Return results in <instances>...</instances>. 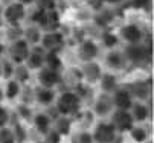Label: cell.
<instances>
[{"label":"cell","mask_w":154,"mask_h":143,"mask_svg":"<svg viewBox=\"0 0 154 143\" xmlns=\"http://www.w3.org/2000/svg\"><path fill=\"white\" fill-rule=\"evenodd\" d=\"M112 102H113V107L116 110H125L130 111L131 105H133V96L130 94V91L127 88H116L112 93Z\"/></svg>","instance_id":"cell-12"},{"label":"cell","mask_w":154,"mask_h":143,"mask_svg":"<svg viewBox=\"0 0 154 143\" xmlns=\"http://www.w3.org/2000/svg\"><path fill=\"white\" fill-rule=\"evenodd\" d=\"M45 55H46V52L40 46L31 47V52L25 61V66L29 70H40L41 67H45Z\"/></svg>","instance_id":"cell-13"},{"label":"cell","mask_w":154,"mask_h":143,"mask_svg":"<svg viewBox=\"0 0 154 143\" xmlns=\"http://www.w3.org/2000/svg\"><path fill=\"white\" fill-rule=\"evenodd\" d=\"M37 8L45 11L58 9V0H37Z\"/></svg>","instance_id":"cell-33"},{"label":"cell","mask_w":154,"mask_h":143,"mask_svg":"<svg viewBox=\"0 0 154 143\" xmlns=\"http://www.w3.org/2000/svg\"><path fill=\"white\" fill-rule=\"evenodd\" d=\"M118 37L121 41L127 44H139V43H143L145 40V31L137 23H125L121 26Z\"/></svg>","instance_id":"cell-6"},{"label":"cell","mask_w":154,"mask_h":143,"mask_svg":"<svg viewBox=\"0 0 154 143\" xmlns=\"http://www.w3.org/2000/svg\"><path fill=\"white\" fill-rule=\"evenodd\" d=\"M101 75H102L101 66L98 63H95V61L84 63V66L81 67V76L87 84H96L101 78Z\"/></svg>","instance_id":"cell-14"},{"label":"cell","mask_w":154,"mask_h":143,"mask_svg":"<svg viewBox=\"0 0 154 143\" xmlns=\"http://www.w3.org/2000/svg\"><path fill=\"white\" fill-rule=\"evenodd\" d=\"M3 99H5V94H3V88L0 87V105H2V102H3Z\"/></svg>","instance_id":"cell-41"},{"label":"cell","mask_w":154,"mask_h":143,"mask_svg":"<svg viewBox=\"0 0 154 143\" xmlns=\"http://www.w3.org/2000/svg\"><path fill=\"white\" fill-rule=\"evenodd\" d=\"M15 2L21 3V5H23V6H26V8H29V6H34V5H37V0H15Z\"/></svg>","instance_id":"cell-38"},{"label":"cell","mask_w":154,"mask_h":143,"mask_svg":"<svg viewBox=\"0 0 154 143\" xmlns=\"http://www.w3.org/2000/svg\"><path fill=\"white\" fill-rule=\"evenodd\" d=\"M124 56L128 63H133L136 66L145 64L151 61V46L139 43V44H127L124 50Z\"/></svg>","instance_id":"cell-4"},{"label":"cell","mask_w":154,"mask_h":143,"mask_svg":"<svg viewBox=\"0 0 154 143\" xmlns=\"http://www.w3.org/2000/svg\"><path fill=\"white\" fill-rule=\"evenodd\" d=\"M112 120H110V124L115 127V130L122 134V133H128L131 128L134 127V120L131 117L130 111H125V110H113L112 113Z\"/></svg>","instance_id":"cell-9"},{"label":"cell","mask_w":154,"mask_h":143,"mask_svg":"<svg viewBox=\"0 0 154 143\" xmlns=\"http://www.w3.org/2000/svg\"><path fill=\"white\" fill-rule=\"evenodd\" d=\"M125 2V0H102V3L108 5V6H119Z\"/></svg>","instance_id":"cell-37"},{"label":"cell","mask_w":154,"mask_h":143,"mask_svg":"<svg viewBox=\"0 0 154 143\" xmlns=\"http://www.w3.org/2000/svg\"><path fill=\"white\" fill-rule=\"evenodd\" d=\"M38 143H45V142H38Z\"/></svg>","instance_id":"cell-44"},{"label":"cell","mask_w":154,"mask_h":143,"mask_svg":"<svg viewBox=\"0 0 154 143\" xmlns=\"http://www.w3.org/2000/svg\"><path fill=\"white\" fill-rule=\"evenodd\" d=\"M99 85H101V90L102 93H107V94H112L116 88H118V76L113 75V73H102L101 78H99Z\"/></svg>","instance_id":"cell-18"},{"label":"cell","mask_w":154,"mask_h":143,"mask_svg":"<svg viewBox=\"0 0 154 143\" xmlns=\"http://www.w3.org/2000/svg\"><path fill=\"white\" fill-rule=\"evenodd\" d=\"M72 143H95L89 131H78L72 136Z\"/></svg>","instance_id":"cell-31"},{"label":"cell","mask_w":154,"mask_h":143,"mask_svg":"<svg viewBox=\"0 0 154 143\" xmlns=\"http://www.w3.org/2000/svg\"><path fill=\"white\" fill-rule=\"evenodd\" d=\"M12 76H14L15 81H18L20 84H21V82H28V79H29V76H31V70H29L25 64H18V66H15Z\"/></svg>","instance_id":"cell-28"},{"label":"cell","mask_w":154,"mask_h":143,"mask_svg":"<svg viewBox=\"0 0 154 143\" xmlns=\"http://www.w3.org/2000/svg\"><path fill=\"white\" fill-rule=\"evenodd\" d=\"M18 110H20V113H21V114H23V117H28V116L31 114V110H29L26 105H20V107H18Z\"/></svg>","instance_id":"cell-39"},{"label":"cell","mask_w":154,"mask_h":143,"mask_svg":"<svg viewBox=\"0 0 154 143\" xmlns=\"http://www.w3.org/2000/svg\"><path fill=\"white\" fill-rule=\"evenodd\" d=\"M6 52V46H5V43L2 41V40H0V58L3 56V53Z\"/></svg>","instance_id":"cell-40"},{"label":"cell","mask_w":154,"mask_h":143,"mask_svg":"<svg viewBox=\"0 0 154 143\" xmlns=\"http://www.w3.org/2000/svg\"><path fill=\"white\" fill-rule=\"evenodd\" d=\"M37 79L40 82V87H46V88H55L63 79L61 72L54 70L51 67H41L37 73Z\"/></svg>","instance_id":"cell-11"},{"label":"cell","mask_w":154,"mask_h":143,"mask_svg":"<svg viewBox=\"0 0 154 143\" xmlns=\"http://www.w3.org/2000/svg\"><path fill=\"white\" fill-rule=\"evenodd\" d=\"M29 52H31V46L25 41L23 38H18V40H15V41H11L6 46L5 53L8 55V59L12 64L18 66V64H25Z\"/></svg>","instance_id":"cell-5"},{"label":"cell","mask_w":154,"mask_h":143,"mask_svg":"<svg viewBox=\"0 0 154 143\" xmlns=\"http://www.w3.org/2000/svg\"><path fill=\"white\" fill-rule=\"evenodd\" d=\"M5 99H9V100H14L15 97H18L21 94V84L18 81H15L14 78L8 79L6 81V87H5Z\"/></svg>","instance_id":"cell-24"},{"label":"cell","mask_w":154,"mask_h":143,"mask_svg":"<svg viewBox=\"0 0 154 143\" xmlns=\"http://www.w3.org/2000/svg\"><path fill=\"white\" fill-rule=\"evenodd\" d=\"M34 99L41 105H51L55 100V91H54V88L38 87L34 90Z\"/></svg>","instance_id":"cell-19"},{"label":"cell","mask_w":154,"mask_h":143,"mask_svg":"<svg viewBox=\"0 0 154 143\" xmlns=\"http://www.w3.org/2000/svg\"><path fill=\"white\" fill-rule=\"evenodd\" d=\"M128 133H130L131 139H133V142H136V143H143V142L148 140V133H146L145 128H142V127H136V125H134Z\"/></svg>","instance_id":"cell-29"},{"label":"cell","mask_w":154,"mask_h":143,"mask_svg":"<svg viewBox=\"0 0 154 143\" xmlns=\"http://www.w3.org/2000/svg\"><path fill=\"white\" fill-rule=\"evenodd\" d=\"M151 3V0H130V5L134 9H145Z\"/></svg>","instance_id":"cell-36"},{"label":"cell","mask_w":154,"mask_h":143,"mask_svg":"<svg viewBox=\"0 0 154 143\" xmlns=\"http://www.w3.org/2000/svg\"><path fill=\"white\" fill-rule=\"evenodd\" d=\"M41 35H43V31L38 26H35V25L31 23L29 26H26L23 29V37H21V38H23L31 47H34V46H38L40 44Z\"/></svg>","instance_id":"cell-17"},{"label":"cell","mask_w":154,"mask_h":143,"mask_svg":"<svg viewBox=\"0 0 154 143\" xmlns=\"http://www.w3.org/2000/svg\"><path fill=\"white\" fill-rule=\"evenodd\" d=\"M9 119H11V116H9L8 108H6V107H3V105H0V128L8 127Z\"/></svg>","instance_id":"cell-35"},{"label":"cell","mask_w":154,"mask_h":143,"mask_svg":"<svg viewBox=\"0 0 154 143\" xmlns=\"http://www.w3.org/2000/svg\"><path fill=\"white\" fill-rule=\"evenodd\" d=\"M76 55L82 63H90L95 61L99 55V44L92 38H84L76 46Z\"/></svg>","instance_id":"cell-8"},{"label":"cell","mask_w":154,"mask_h":143,"mask_svg":"<svg viewBox=\"0 0 154 143\" xmlns=\"http://www.w3.org/2000/svg\"><path fill=\"white\" fill-rule=\"evenodd\" d=\"M127 90L130 91L131 96H136L137 99H145L151 91V82L148 84V81H136Z\"/></svg>","instance_id":"cell-20"},{"label":"cell","mask_w":154,"mask_h":143,"mask_svg":"<svg viewBox=\"0 0 154 143\" xmlns=\"http://www.w3.org/2000/svg\"><path fill=\"white\" fill-rule=\"evenodd\" d=\"M112 22H113V12H112V9H105V8L98 9V12L95 15V23L98 26L107 28V26H110Z\"/></svg>","instance_id":"cell-25"},{"label":"cell","mask_w":154,"mask_h":143,"mask_svg":"<svg viewBox=\"0 0 154 143\" xmlns=\"http://www.w3.org/2000/svg\"><path fill=\"white\" fill-rule=\"evenodd\" d=\"M113 102H112V94H107V93H102L96 97L95 100V105H93V110L98 116L104 117V116H108L110 113L113 111Z\"/></svg>","instance_id":"cell-15"},{"label":"cell","mask_w":154,"mask_h":143,"mask_svg":"<svg viewBox=\"0 0 154 143\" xmlns=\"http://www.w3.org/2000/svg\"><path fill=\"white\" fill-rule=\"evenodd\" d=\"M52 130H55L61 137L70 136V133H72V120L69 117H66V116H58L54 122Z\"/></svg>","instance_id":"cell-22"},{"label":"cell","mask_w":154,"mask_h":143,"mask_svg":"<svg viewBox=\"0 0 154 143\" xmlns=\"http://www.w3.org/2000/svg\"><path fill=\"white\" fill-rule=\"evenodd\" d=\"M28 17V9L26 6H23L18 2H11L8 3L3 9H2V18H3V23L8 26H21V23L26 20Z\"/></svg>","instance_id":"cell-3"},{"label":"cell","mask_w":154,"mask_h":143,"mask_svg":"<svg viewBox=\"0 0 154 143\" xmlns=\"http://www.w3.org/2000/svg\"><path fill=\"white\" fill-rule=\"evenodd\" d=\"M45 52H54L58 53L64 46H66V37L60 31H49V32H43L40 44H38Z\"/></svg>","instance_id":"cell-7"},{"label":"cell","mask_w":154,"mask_h":143,"mask_svg":"<svg viewBox=\"0 0 154 143\" xmlns=\"http://www.w3.org/2000/svg\"><path fill=\"white\" fill-rule=\"evenodd\" d=\"M0 143H17L12 128H9V127L0 128Z\"/></svg>","instance_id":"cell-30"},{"label":"cell","mask_w":154,"mask_h":143,"mask_svg":"<svg viewBox=\"0 0 154 143\" xmlns=\"http://www.w3.org/2000/svg\"><path fill=\"white\" fill-rule=\"evenodd\" d=\"M127 63V59L124 56V52L121 50H116V49H112V50H108V53L105 55V64L108 69H112V70H119L125 66Z\"/></svg>","instance_id":"cell-16"},{"label":"cell","mask_w":154,"mask_h":143,"mask_svg":"<svg viewBox=\"0 0 154 143\" xmlns=\"http://www.w3.org/2000/svg\"><path fill=\"white\" fill-rule=\"evenodd\" d=\"M0 78H2V63H0Z\"/></svg>","instance_id":"cell-42"},{"label":"cell","mask_w":154,"mask_h":143,"mask_svg":"<svg viewBox=\"0 0 154 143\" xmlns=\"http://www.w3.org/2000/svg\"><path fill=\"white\" fill-rule=\"evenodd\" d=\"M118 131L110 122H99L93 130V142L95 143H113L115 139L118 137Z\"/></svg>","instance_id":"cell-10"},{"label":"cell","mask_w":154,"mask_h":143,"mask_svg":"<svg viewBox=\"0 0 154 143\" xmlns=\"http://www.w3.org/2000/svg\"><path fill=\"white\" fill-rule=\"evenodd\" d=\"M119 37H118V34H115V32H112V31H104L102 32V35H101V44L104 46V47H107V49H115L118 44H119Z\"/></svg>","instance_id":"cell-26"},{"label":"cell","mask_w":154,"mask_h":143,"mask_svg":"<svg viewBox=\"0 0 154 143\" xmlns=\"http://www.w3.org/2000/svg\"><path fill=\"white\" fill-rule=\"evenodd\" d=\"M143 143H152V140H146V142H143Z\"/></svg>","instance_id":"cell-43"},{"label":"cell","mask_w":154,"mask_h":143,"mask_svg":"<svg viewBox=\"0 0 154 143\" xmlns=\"http://www.w3.org/2000/svg\"><path fill=\"white\" fill-rule=\"evenodd\" d=\"M31 23L38 26L43 32L58 31L60 29V12L58 9L45 11V9L37 8L31 15Z\"/></svg>","instance_id":"cell-1"},{"label":"cell","mask_w":154,"mask_h":143,"mask_svg":"<svg viewBox=\"0 0 154 143\" xmlns=\"http://www.w3.org/2000/svg\"><path fill=\"white\" fill-rule=\"evenodd\" d=\"M34 127L40 134L45 136L52 128V119L46 113H38V114L34 116Z\"/></svg>","instance_id":"cell-23"},{"label":"cell","mask_w":154,"mask_h":143,"mask_svg":"<svg viewBox=\"0 0 154 143\" xmlns=\"http://www.w3.org/2000/svg\"><path fill=\"white\" fill-rule=\"evenodd\" d=\"M45 66H46V67H51V69H54V70L61 72V70H63V61H61V58H60L58 53L46 52V55H45Z\"/></svg>","instance_id":"cell-27"},{"label":"cell","mask_w":154,"mask_h":143,"mask_svg":"<svg viewBox=\"0 0 154 143\" xmlns=\"http://www.w3.org/2000/svg\"><path fill=\"white\" fill-rule=\"evenodd\" d=\"M82 100L75 91H64L57 99V111L60 116L70 117L79 113Z\"/></svg>","instance_id":"cell-2"},{"label":"cell","mask_w":154,"mask_h":143,"mask_svg":"<svg viewBox=\"0 0 154 143\" xmlns=\"http://www.w3.org/2000/svg\"><path fill=\"white\" fill-rule=\"evenodd\" d=\"M2 63V76L6 78V79H11L12 75H14V69H15V64H12L11 61L6 58L3 61H0Z\"/></svg>","instance_id":"cell-32"},{"label":"cell","mask_w":154,"mask_h":143,"mask_svg":"<svg viewBox=\"0 0 154 143\" xmlns=\"http://www.w3.org/2000/svg\"><path fill=\"white\" fill-rule=\"evenodd\" d=\"M61 136L55 131V130H49L46 134H45V143H61Z\"/></svg>","instance_id":"cell-34"},{"label":"cell","mask_w":154,"mask_h":143,"mask_svg":"<svg viewBox=\"0 0 154 143\" xmlns=\"http://www.w3.org/2000/svg\"><path fill=\"white\" fill-rule=\"evenodd\" d=\"M130 114L131 117H133L134 124L137 122V124H142V122H145L149 116V110L145 104H142V102H133V105H131L130 108Z\"/></svg>","instance_id":"cell-21"}]
</instances>
